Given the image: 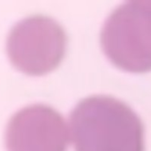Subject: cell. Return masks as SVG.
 I'll return each instance as SVG.
<instances>
[{
	"instance_id": "1",
	"label": "cell",
	"mask_w": 151,
	"mask_h": 151,
	"mask_svg": "<svg viewBox=\"0 0 151 151\" xmlns=\"http://www.w3.org/2000/svg\"><path fill=\"white\" fill-rule=\"evenodd\" d=\"M75 151H144L141 119L125 103L109 96H92L70 114Z\"/></svg>"
},
{
	"instance_id": "2",
	"label": "cell",
	"mask_w": 151,
	"mask_h": 151,
	"mask_svg": "<svg viewBox=\"0 0 151 151\" xmlns=\"http://www.w3.org/2000/svg\"><path fill=\"white\" fill-rule=\"evenodd\" d=\"M100 40L117 67L130 73L151 71V1L119 5L106 19Z\"/></svg>"
},
{
	"instance_id": "3",
	"label": "cell",
	"mask_w": 151,
	"mask_h": 151,
	"mask_svg": "<svg viewBox=\"0 0 151 151\" xmlns=\"http://www.w3.org/2000/svg\"><path fill=\"white\" fill-rule=\"evenodd\" d=\"M67 38L53 19L34 15L18 22L7 38L12 64L29 75H43L58 66L64 58Z\"/></svg>"
},
{
	"instance_id": "4",
	"label": "cell",
	"mask_w": 151,
	"mask_h": 151,
	"mask_svg": "<svg viewBox=\"0 0 151 151\" xmlns=\"http://www.w3.org/2000/svg\"><path fill=\"white\" fill-rule=\"evenodd\" d=\"M69 138L64 118L45 104L17 111L5 131L7 151H66Z\"/></svg>"
}]
</instances>
